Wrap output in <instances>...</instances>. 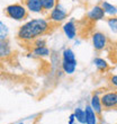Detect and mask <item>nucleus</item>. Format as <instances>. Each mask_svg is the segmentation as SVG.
Here are the masks:
<instances>
[{
  "label": "nucleus",
  "instance_id": "f257e3e1",
  "mask_svg": "<svg viewBox=\"0 0 117 124\" xmlns=\"http://www.w3.org/2000/svg\"><path fill=\"white\" fill-rule=\"evenodd\" d=\"M53 23L46 18H33L27 20L17 31V39L22 42H33L51 31Z\"/></svg>",
  "mask_w": 117,
  "mask_h": 124
},
{
  "label": "nucleus",
  "instance_id": "f03ea898",
  "mask_svg": "<svg viewBox=\"0 0 117 124\" xmlns=\"http://www.w3.org/2000/svg\"><path fill=\"white\" fill-rule=\"evenodd\" d=\"M73 2L72 0H56V5L54 9L50 11L47 19L53 24H58L64 22L68 18L69 14L72 10Z\"/></svg>",
  "mask_w": 117,
  "mask_h": 124
},
{
  "label": "nucleus",
  "instance_id": "7ed1b4c3",
  "mask_svg": "<svg viewBox=\"0 0 117 124\" xmlns=\"http://www.w3.org/2000/svg\"><path fill=\"white\" fill-rule=\"evenodd\" d=\"M78 62L75 59V54L73 52V50L70 47L63 50L62 52V60H61V68L62 71L64 72L65 75L71 76L75 72Z\"/></svg>",
  "mask_w": 117,
  "mask_h": 124
},
{
  "label": "nucleus",
  "instance_id": "20e7f679",
  "mask_svg": "<svg viewBox=\"0 0 117 124\" xmlns=\"http://www.w3.org/2000/svg\"><path fill=\"white\" fill-rule=\"evenodd\" d=\"M5 14L10 19L16 22H23L26 20L28 17V10L26 9L25 5L22 3H11L5 8Z\"/></svg>",
  "mask_w": 117,
  "mask_h": 124
},
{
  "label": "nucleus",
  "instance_id": "39448f33",
  "mask_svg": "<svg viewBox=\"0 0 117 124\" xmlns=\"http://www.w3.org/2000/svg\"><path fill=\"white\" fill-rule=\"evenodd\" d=\"M91 42H92L94 49L96 50L97 52H100V51H104V50L107 47L108 37L105 33L96 31V32H94L92 35H91Z\"/></svg>",
  "mask_w": 117,
  "mask_h": 124
},
{
  "label": "nucleus",
  "instance_id": "423d86ee",
  "mask_svg": "<svg viewBox=\"0 0 117 124\" xmlns=\"http://www.w3.org/2000/svg\"><path fill=\"white\" fill-rule=\"evenodd\" d=\"M100 101L102 104V107L105 109H113L117 107V92L116 90H111L107 92L100 96Z\"/></svg>",
  "mask_w": 117,
  "mask_h": 124
},
{
  "label": "nucleus",
  "instance_id": "0eeeda50",
  "mask_svg": "<svg viewBox=\"0 0 117 124\" xmlns=\"http://www.w3.org/2000/svg\"><path fill=\"white\" fill-rule=\"evenodd\" d=\"M62 30H63L64 35L69 39H74L77 37L78 28H77V24H75L74 19H70L66 23H64V25L62 26Z\"/></svg>",
  "mask_w": 117,
  "mask_h": 124
},
{
  "label": "nucleus",
  "instance_id": "6e6552de",
  "mask_svg": "<svg viewBox=\"0 0 117 124\" xmlns=\"http://www.w3.org/2000/svg\"><path fill=\"white\" fill-rule=\"evenodd\" d=\"M88 19L90 20V22H98V20H102L106 17V13L102 9V7L97 5V6L92 7L90 10H89V13L87 15Z\"/></svg>",
  "mask_w": 117,
  "mask_h": 124
},
{
  "label": "nucleus",
  "instance_id": "1a4fd4ad",
  "mask_svg": "<svg viewBox=\"0 0 117 124\" xmlns=\"http://www.w3.org/2000/svg\"><path fill=\"white\" fill-rule=\"evenodd\" d=\"M25 7L29 13L33 14H41L43 13V7L41 0H24Z\"/></svg>",
  "mask_w": 117,
  "mask_h": 124
},
{
  "label": "nucleus",
  "instance_id": "9d476101",
  "mask_svg": "<svg viewBox=\"0 0 117 124\" xmlns=\"http://www.w3.org/2000/svg\"><path fill=\"white\" fill-rule=\"evenodd\" d=\"M51 55V50L47 46H38L32 50V53H29L30 58H47Z\"/></svg>",
  "mask_w": 117,
  "mask_h": 124
},
{
  "label": "nucleus",
  "instance_id": "9b49d317",
  "mask_svg": "<svg viewBox=\"0 0 117 124\" xmlns=\"http://www.w3.org/2000/svg\"><path fill=\"white\" fill-rule=\"evenodd\" d=\"M90 106H91V108L96 112V114H97L98 116H100L104 107H102V104H101L100 96H99V95L94 93V95L91 96V99H90Z\"/></svg>",
  "mask_w": 117,
  "mask_h": 124
},
{
  "label": "nucleus",
  "instance_id": "f8f14e48",
  "mask_svg": "<svg viewBox=\"0 0 117 124\" xmlns=\"http://www.w3.org/2000/svg\"><path fill=\"white\" fill-rule=\"evenodd\" d=\"M11 55V46L8 39L0 41V59H6Z\"/></svg>",
  "mask_w": 117,
  "mask_h": 124
},
{
  "label": "nucleus",
  "instance_id": "ddd939ff",
  "mask_svg": "<svg viewBox=\"0 0 117 124\" xmlns=\"http://www.w3.org/2000/svg\"><path fill=\"white\" fill-rule=\"evenodd\" d=\"M86 124H98V115L91 108L90 105L86 106Z\"/></svg>",
  "mask_w": 117,
  "mask_h": 124
},
{
  "label": "nucleus",
  "instance_id": "4468645a",
  "mask_svg": "<svg viewBox=\"0 0 117 124\" xmlns=\"http://www.w3.org/2000/svg\"><path fill=\"white\" fill-rule=\"evenodd\" d=\"M100 6L102 7V9H104V11L106 13V15H109L110 17L117 16V7L116 6L107 2V1H102Z\"/></svg>",
  "mask_w": 117,
  "mask_h": 124
},
{
  "label": "nucleus",
  "instance_id": "2eb2a0df",
  "mask_svg": "<svg viewBox=\"0 0 117 124\" xmlns=\"http://www.w3.org/2000/svg\"><path fill=\"white\" fill-rule=\"evenodd\" d=\"M94 63L96 65V68L101 72H106L109 69V64H108V62L106 61L105 59L102 58H95L94 59Z\"/></svg>",
  "mask_w": 117,
  "mask_h": 124
},
{
  "label": "nucleus",
  "instance_id": "dca6fc26",
  "mask_svg": "<svg viewBox=\"0 0 117 124\" xmlns=\"http://www.w3.org/2000/svg\"><path fill=\"white\" fill-rule=\"evenodd\" d=\"M74 116H75V120L77 122L80 124H86V112L83 108L81 107H77L74 109Z\"/></svg>",
  "mask_w": 117,
  "mask_h": 124
},
{
  "label": "nucleus",
  "instance_id": "f3484780",
  "mask_svg": "<svg viewBox=\"0 0 117 124\" xmlns=\"http://www.w3.org/2000/svg\"><path fill=\"white\" fill-rule=\"evenodd\" d=\"M43 7V11H47L50 13L52 9H54V7L56 5V0H41Z\"/></svg>",
  "mask_w": 117,
  "mask_h": 124
},
{
  "label": "nucleus",
  "instance_id": "a211bd4d",
  "mask_svg": "<svg viewBox=\"0 0 117 124\" xmlns=\"http://www.w3.org/2000/svg\"><path fill=\"white\" fill-rule=\"evenodd\" d=\"M8 35H9V28L3 22L0 20V41L8 39Z\"/></svg>",
  "mask_w": 117,
  "mask_h": 124
},
{
  "label": "nucleus",
  "instance_id": "6ab92c4d",
  "mask_svg": "<svg viewBox=\"0 0 117 124\" xmlns=\"http://www.w3.org/2000/svg\"><path fill=\"white\" fill-rule=\"evenodd\" d=\"M107 25L110 28L111 32L117 34V16H113L107 18Z\"/></svg>",
  "mask_w": 117,
  "mask_h": 124
},
{
  "label": "nucleus",
  "instance_id": "aec40b11",
  "mask_svg": "<svg viewBox=\"0 0 117 124\" xmlns=\"http://www.w3.org/2000/svg\"><path fill=\"white\" fill-rule=\"evenodd\" d=\"M33 46L34 47H38V46H46V39L44 37H38L33 41Z\"/></svg>",
  "mask_w": 117,
  "mask_h": 124
},
{
  "label": "nucleus",
  "instance_id": "412c9836",
  "mask_svg": "<svg viewBox=\"0 0 117 124\" xmlns=\"http://www.w3.org/2000/svg\"><path fill=\"white\" fill-rule=\"evenodd\" d=\"M108 82L113 88L117 89V75H110L108 78Z\"/></svg>",
  "mask_w": 117,
  "mask_h": 124
},
{
  "label": "nucleus",
  "instance_id": "4be33fe9",
  "mask_svg": "<svg viewBox=\"0 0 117 124\" xmlns=\"http://www.w3.org/2000/svg\"><path fill=\"white\" fill-rule=\"evenodd\" d=\"M75 116H74V113H72L70 116H69V121H68V124H74L75 123Z\"/></svg>",
  "mask_w": 117,
  "mask_h": 124
},
{
  "label": "nucleus",
  "instance_id": "5701e85b",
  "mask_svg": "<svg viewBox=\"0 0 117 124\" xmlns=\"http://www.w3.org/2000/svg\"><path fill=\"white\" fill-rule=\"evenodd\" d=\"M17 124H25L24 122H19V123H17Z\"/></svg>",
  "mask_w": 117,
  "mask_h": 124
},
{
  "label": "nucleus",
  "instance_id": "b1692460",
  "mask_svg": "<svg viewBox=\"0 0 117 124\" xmlns=\"http://www.w3.org/2000/svg\"><path fill=\"white\" fill-rule=\"evenodd\" d=\"M74 124H77V123H74ZM79 124H80V123H79Z\"/></svg>",
  "mask_w": 117,
  "mask_h": 124
}]
</instances>
